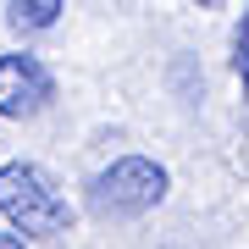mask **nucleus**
Here are the masks:
<instances>
[{
	"label": "nucleus",
	"mask_w": 249,
	"mask_h": 249,
	"mask_svg": "<svg viewBox=\"0 0 249 249\" xmlns=\"http://www.w3.org/2000/svg\"><path fill=\"white\" fill-rule=\"evenodd\" d=\"M0 216L11 238H61L72 232V205L55 188V178L34 160H0Z\"/></svg>",
	"instance_id": "obj_1"
},
{
	"label": "nucleus",
	"mask_w": 249,
	"mask_h": 249,
	"mask_svg": "<svg viewBox=\"0 0 249 249\" xmlns=\"http://www.w3.org/2000/svg\"><path fill=\"white\" fill-rule=\"evenodd\" d=\"M166 166L150 155H116L111 166H100L89 188H83V205L100 216V222H127V216H144V211H155L160 199H166Z\"/></svg>",
	"instance_id": "obj_2"
},
{
	"label": "nucleus",
	"mask_w": 249,
	"mask_h": 249,
	"mask_svg": "<svg viewBox=\"0 0 249 249\" xmlns=\"http://www.w3.org/2000/svg\"><path fill=\"white\" fill-rule=\"evenodd\" d=\"M50 100H55V78H50V67L39 55H28V50L0 55V116L6 122H28Z\"/></svg>",
	"instance_id": "obj_3"
},
{
	"label": "nucleus",
	"mask_w": 249,
	"mask_h": 249,
	"mask_svg": "<svg viewBox=\"0 0 249 249\" xmlns=\"http://www.w3.org/2000/svg\"><path fill=\"white\" fill-rule=\"evenodd\" d=\"M61 0H11L6 6V28L11 34H45V28L61 22Z\"/></svg>",
	"instance_id": "obj_4"
},
{
	"label": "nucleus",
	"mask_w": 249,
	"mask_h": 249,
	"mask_svg": "<svg viewBox=\"0 0 249 249\" xmlns=\"http://www.w3.org/2000/svg\"><path fill=\"white\" fill-rule=\"evenodd\" d=\"M232 78L249 89V6H244V17H238V34H232Z\"/></svg>",
	"instance_id": "obj_5"
},
{
	"label": "nucleus",
	"mask_w": 249,
	"mask_h": 249,
	"mask_svg": "<svg viewBox=\"0 0 249 249\" xmlns=\"http://www.w3.org/2000/svg\"><path fill=\"white\" fill-rule=\"evenodd\" d=\"M0 249H22V238H11V232H0Z\"/></svg>",
	"instance_id": "obj_6"
}]
</instances>
